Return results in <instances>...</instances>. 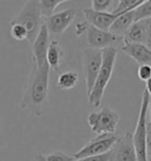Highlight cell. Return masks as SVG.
Segmentation results:
<instances>
[{"mask_svg":"<svg viewBox=\"0 0 151 161\" xmlns=\"http://www.w3.org/2000/svg\"><path fill=\"white\" fill-rule=\"evenodd\" d=\"M49 83H50V66L46 63L43 66L33 64L27 80L26 89L21 97V110L30 113L33 116H41L49 102Z\"/></svg>","mask_w":151,"mask_h":161,"instance_id":"cell-1","label":"cell"},{"mask_svg":"<svg viewBox=\"0 0 151 161\" xmlns=\"http://www.w3.org/2000/svg\"><path fill=\"white\" fill-rule=\"evenodd\" d=\"M102 53H103V62H102L101 70H99V74L97 76V80L95 86H93V89H92L90 95L87 96L89 103L92 107L101 106L104 91H105L106 86H107L109 82H110L111 76L113 74L118 50H117L116 47L111 46V47H106L104 50H102Z\"/></svg>","mask_w":151,"mask_h":161,"instance_id":"cell-2","label":"cell"},{"mask_svg":"<svg viewBox=\"0 0 151 161\" xmlns=\"http://www.w3.org/2000/svg\"><path fill=\"white\" fill-rule=\"evenodd\" d=\"M10 24H19L27 31V42L33 44L37 36L44 24L38 1H26L20 11L12 18Z\"/></svg>","mask_w":151,"mask_h":161,"instance_id":"cell-3","label":"cell"},{"mask_svg":"<svg viewBox=\"0 0 151 161\" xmlns=\"http://www.w3.org/2000/svg\"><path fill=\"white\" fill-rule=\"evenodd\" d=\"M149 102L150 96L144 90L142 96V104L139 109V116L137 121L136 129L132 134V142L136 151L137 161H149L146 154V125H148V114H149Z\"/></svg>","mask_w":151,"mask_h":161,"instance_id":"cell-4","label":"cell"},{"mask_svg":"<svg viewBox=\"0 0 151 161\" xmlns=\"http://www.w3.org/2000/svg\"><path fill=\"white\" fill-rule=\"evenodd\" d=\"M87 123L91 130L97 135L115 134L119 123V115L109 107H104L99 111L91 113L87 116Z\"/></svg>","mask_w":151,"mask_h":161,"instance_id":"cell-5","label":"cell"},{"mask_svg":"<svg viewBox=\"0 0 151 161\" xmlns=\"http://www.w3.org/2000/svg\"><path fill=\"white\" fill-rule=\"evenodd\" d=\"M81 60H83V72L85 77L86 96H89L93 89L97 76L101 70L102 62H103L102 50L86 47L81 51Z\"/></svg>","mask_w":151,"mask_h":161,"instance_id":"cell-6","label":"cell"},{"mask_svg":"<svg viewBox=\"0 0 151 161\" xmlns=\"http://www.w3.org/2000/svg\"><path fill=\"white\" fill-rule=\"evenodd\" d=\"M117 137L115 134H104V135H97L95 139L89 141L85 146L81 148L76 154H73L75 160L83 159L87 156H95L105 154L112 149L113 145L116 143Z\"/></svg>","mask_w":151,"mask_h":161,"instance_id":"cell-7","label":"cell"},{"mask_svg":"<svg viewBox=\"0 0 151 161\" xmlns=\"http://www.w3.org/2000/svg\"><path fill=\"white\" fill-rule=\"evenodd\" d=\"M76 15H77L76 10L71 7V8H66L64 11L57 12L49 18L44 19V24L47 27L49 35L52 36L55 39L59 38L61 35H64V32L73 23Z\"/></svg>","mask_w":151,"mask_h":161,"instance_id":"cell-8","label":"cell"},{"mask_svg":"<svg viewBox=\"0 0 151 161\" xmlns=\"http://www.w3.org/2000/svg\"><path fill=\"white\" fill-rule=\"evenodd\" d=\"M109 161H137L131 133H125L123 136L117 139L116 143L110 151Z\"/></svg>","mask_w":151,"mask_h":161,"instance_id":"cell-9","label":"cell"},{"mask_svg":"<svg viewBox=\"0 0 151 161\" xmlns=\"http://www.w3.org/2000/svg\"><path fill=\"white\" fill-rule=\"evenodd\" d=\"M119 39L121 38L112 35L110 31H102L91 25H89L86 29V43L91 49L104 50L106 47H111L113 43Z\"/></svg>","mask_w":151,"mask_h":161,"instance_id":"cell-10","label":"cell"},{"mask_svg":"<svg viewBox=\"0 0 151 161\" xmlns=\"http://www.w3.org/2000/svg\"><path fill=\"white\" fill-rule=\"evenodd\" d=\"M49 39H50V35H49L47 27L45 24H43L39 33L32 44V59H33V64H35L38 68L47 63L46 56H47V49L50 45Z\"/></svg>","mask_w":151,"mask_h":161,"instance_id":"cell-11","label":"cell"},{"mask_svg":"<svg viewBox=\"0 0 151 161\" xmlns=\"http://www.w3.org/2000/svg\"><path fill=\"white\" fill-rule=\"evenodd\" d=\"M84 17L86 19V23L89 25L93 26L96 29H99L102 31H109L113 21L118 18L117 14H113L111 12H97L92 8H84Z\"/></svg>","mask_w":151,"mask_h":161,"instance_id":"cell-12","label":"cell"},{"mask_svg":"<svg viewBox=\"0 0 151 161\" xmlns=\"http://www.w3.org/2000/svg\"><path fill=\"white\" fill-rule=\"evenodd\" d=\"M122 50L125 55L136 60V63H138L139 65L151 66V51L144 44L124 43Z\"/></svg>","mask_w":151,"mask_h":161,"instance_id":"cell-13","label":"cell"},{"mask_svg":"<svg viewBox=\"0 0 151 161\" xmlns=\"http://www.w3.org/2000/svg\"><path fill=\"white\" fill-rule=\"evenodd\" d=\"M64 58H65V52L59 44V42L57 39L51 40L49 49H47V56H46V60H47L50 69L55 70V72L59 71Z\"/></svg>","mask_w":151,"mask_h":161,"instance_id":"cell-14","label":"cell"},{"mask_svg":"<svg viewBox=\"0 0 151 161\" xmlns=\"http://www.w3.org/2000/svg\"><path fill=\"white\" fill-rule=\"evenodd\" d=\"M133 23H135V11H131V12L118 15V18L113 21V24L111 25L109 31L112 35L123 39L128 30L130 29Z\"/></svg>","mask_w":151,"mask_h":161,"instance_id":"cell-15","label":"cell"},{"mask_svg":"<svg viewBox=\"0 0 151 161\" xmlns=\"http://www.w3.org/2000/svg\"><path fill=\"white\" fill-rule=\"evenodd\" d=\"M146 36V20L135 21L124 36V43H137L144 44Z\"/></svg>","mask_w":151,"mask_h":161,"instance_id":"cell-16","label":"cell"},{"mask_svg":"<svg viewBox=\"0 0 151 161\" xmlns=\"http://www.w3.org/2000/svg\"><path fill=\"white\" fill-rule=\"evenodd\" d=\"M79 82V75L76 71H65L61 72L57 78V88L59 90H70L73 89Z\"/></svg>","mask_w":151,"mask_h":161,"instance_id":"cell-17","label":"cell"},{"mask_svg":"<svg viewBox=\"0 0 151 161\" xmlns=\"http://www.w3.org/2000/svg\"><path fill=\"white\" fill-rule=\"evenodd\" d=\"M143 1L144 0H121V1H117V6L111 13L121 15L128 13V12H131V11H135Z\"/></svg>","mask_w":151,"mask_h":161,"instance_id":"cell-18","label":"cell"},{"mask_svg":"<svg viewBox=\"0 0 151 161\" xmlns=\"http://www.w3.org/2000/svg\"><path fill=\"white\" fill-rule=\"evenodd\" d=\"M39 3V10H40L41 17L46 19L55 14V10L63 3H65L64 0H40Z\"/></svg>","mask_w":151,"mask_h":161,"instance_id":"cell-19","label":"cell"},{"mask_svg":"<svg viewBox=\"0 0 151 161\" xmlns=\"http://www.w3.org/2000/svg\"><path fill=\"white\" fill-rule=\"evenodd\" d=\"M151 19V0H144L135 10V21Z\"/></svg>","mask_w":151,"mask_h":161,"instance_id":"cell-20","label":"cell"},{"mask_svg":"<svg viewBox=\"0 0 151 161\" xmlns=\"http://www.w3.org/2000/svg\"><path fill=\"white\" fill-rule=\"evenodd\" d=\"M11 37L15 40H27V31L19 24H10Z\"/></svg>","mask_w":151,"mask_h":161,"instance_id":"cell-21","label":"cell"},{"mask_svg":"<svg viewBox=\"0 0 151 161\" xmlns=\"http://www.w3.org/2000/svg\"><path fill=\"white\" fill-rule=\"evenodd\" d=\"M115 3L116 1H112V0H92L91 8L93 11H97V12H106Z\"/></svg>","mask_w":151,"mask_h":161,"instance_id":"cell-22","label":"cell"},{"mask_svg":"<svg viewBox=\"0 0 151 161\" xmlns=\"http://www.w3.org/2000/svg\"><path fill=\"white\" fill-rule=\"evenodd\" d=\"M46 158V161H75V156L69 155L63 152H53L50 153Z\"/></svg>","mask_w":151,"mask_h":161,"instance_id":"cell-23","label":"cell"},{"mask_svg":"<svg viewBox=\"0 0 151 161\" xmlns=\"http://www.w3.org/2000/svg\"><path fill=\"white\" fill-rule=\"evenodd\" d=\"M137 75L138 78L142 80H149L151 78V66L150 65H139L138 70H137Z\"/></svg>","mask_w":151,"mask_h":161,"instance_id":"cell-24","label":"cell"},{"mask_svg":"<svg viewBox=\"0 0 151 161\" xmlns=\"http://www.w3.org/2000/svg\"><path fill=\"white\" fill-rule=\"evenodd\" d=\"M110 160V152L102 154V155H95V156H87L83 159H77L75 161H109Z\"/></svg>","mask_w":151,"mask_h":161,"instance_id":"cell-25","label":"cell"},{"mask_svg":"<svg viewBox=\"0 0 151 161\" xmlns=\"http://www.w3.org/2000/svg\"><path fill=\"white\" fill-rule=\"evenodd\" d=\"M146 154H148V160L151 159V123L148 121L146 125Z\"/></svg>","mask_w":151,"mask_h":161,"instance_id":"cell-26","label":"cell"},{"mask_svg":"<svg viewBox=\"0 0 151 161\" xmlns=\"http://www.w3.org/2000/svg\"><path fill=\"white\" fill-rule=\"evenodd\" d=\"M144 45L151 51V19H146V36Z\"/></svg>","mask_w":151,"mask_h":161,"instance_id":"cell-27","label":"cell"},{"mask_svg":"<svg viewBox=\"0 0 151 161\" xmlns=\"http://www.w3.org/2000/svg\"><path fill=\"white\" fill-rule=\"evenodd\" d=\"M89 24L86 21H81V23H77L76 25V35L77 36H81L83 33L86 32V29H87Z\"/></svg>","mask_w":151,"mask_h":161,"instance_id":"cell-28","label":"cell"},{"mask_svg":"<svg viewBox=\"0 0 151 161\" xmlns=\"http://www.w3.org/2000/svg\"><path fill=\"white\" fill-rule=\"evenodd\" d=\"M145 83H146V84H145V90H146V92L149 94V96L151 97V78L149 80H146Z\"/></svg>","mask_w":151,"mask_h":161,"instance_id":"cell-29","label":"cell"},{"mask_svg":"<svg viewBox=\"0 0 151 161\" xmlns=\"http://www.w3.org/2000/svg\"><path fill=\"white\" fill-rule=\"evenodd\" d=\"M34 161H46V158H45V155H43V154H35Z\"/></svg>","mask_w":151,"mask_h":161,"instance_id":"cell-30","label":"cell"},{"mask_svg":"<svg viewBox=\"0 0 151 161\" xmlns=\"http://www.w3.org/2000/svg\"><path fill=\"white\" fill-rule=\"evenodd\" d=\"M149 115H150V123H151V97H150V102H149Z\"/></svg>","mask_w":151,"mask_h":161,"instance_id":"cell-31","label":"cell"},{"mask_svg":"<svg viewBox=\"0 0 151 161\" xmlns=\"http://www.w3.org/2000/svg\"><path fill=\"white\" fill-rule=\"evenodd\" d=\"M149 161H151V159H150V160H149Z\"/></svg>","mask_w":151,"mask_h":161,"instance_id":"cell-32","label":"cell"}]
</instances>
